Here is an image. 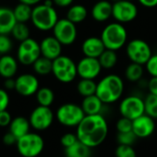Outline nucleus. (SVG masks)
<instances>
[{
	"instance_id": "obj_1",
	"label": "nucleus",
	"mask_w": 157,
	"mask_h": 157,
	"mask_svg": "<svg viewBox=\"0 0 157 157\" xmlns=\"http://www.w3.org/2000/svg\"><path fill=\"white\" fill-rule=\"evenodd\" d=\"M78 141L91 149L101 145L109 134V124L103 114L86 115L76 127Z\"/></svg>"
},
{
	"instance_id": "obj_2",
	"label": "nucleus",
	"mask_w": 157,
	"mask_h": 157,
	"mask_svg": "<svg viewBox=\"0 0 157 157\" xmlns=\"http://www.w3.org/2000/svg\"><path fill=\"white\" fill-rule=\"evenodd\" d=\"M124 92L123 79L115 74H110L101 78L97 83L96 95L105 105L119 101Z\"/></svg>"
},
{
	"instance_id": "obj_3",
	"label": "nucleus",
	"mask_w": 157,
	"mask_h": 157,
	"mask_svg": "<svg viewBox=\"0 0 157 157\" xmlns=\"http://www.w3.org/2000/svg\"><path fill=\"white\" fill-rule=\"evenodd\" d=\"M100 39L105 48L111 51H119L127 44L128 32L123 24L112 22L108 24L102 30Z\"/></svg>"
},
{
	"instance_id": "obj_4",
	"label": "nucleus",
	"mask_w": 157,
	"mask_h": 157,
	"mask_svg": "<svg viewBox=\"0 0 157 157\" xmlns=\"http://www.w3.org/2000/svg\"><path fill=\"white\" fill-rule=\"evenodd\" d=\"M58 19L57 11L53 6L39 4L32 8L30 20L33 26L40 31H49L52 29Z\"/></svg>"
},
{
	"instance_id": "obj_5",
	"label": "nucleus",
	"mask_w": 157,
	"mask_h": 157,
	"mask_svg": "<svg viewBox=\"0 0 157 157\" xmlns=\"http://www.w3.org/2000/svg\"><path fill=\"white\" fill-rule=\"evenodd\" d=\"M44 146L43 137L32 132L19 138L16 144L17 153L22 157H38L43 152Z\"/></svg>"
},
{
	"instance_id": "obj_6",
	"label": "nucleus",
	"mask_w": 157,
	"mask_h": 157,
	"mask_svg": "<svg viewBox=\"0 0 157 157\" xmlns=\"http://www.w3.org/2000/svg\"><path fill=\"white\" fill-rule=\"evenodd\" d=\"M52 74L63 84L72 83L77 76L76 63L66 55H60L52 61Z\"/></svg>"
},
{
	"instance_id": "obj_7",
	"label": "nucleus",
	"mask_w": 157,
	"mask_h": 157,
	"mask_svg": "<svg viewBox=\"0 0 157 157\" xmlns=\"http://www.w3.org/2000/svg\"><path fill=\"white\" fill-rule=\"evenodd\" d=\"M86 114L81 108V105L75 103H64L61 105L55 113V119L57 121L68 128L77 127Z\"/></svg>"
},
{
	"instance_id": "obj_8",
	"label": "nucleus",
	"mask_w": 157,
	"mask_h": 157,
	"mask_svg": "<svg viewBox=\"0 0 157 157\" xmlns=\"http://www.w3.org/2000/svg\"><path fill=\"white\" fill-rule=\"evenodd\" d=\"M126 54L131 63L145 65L153 55L151 46L142 39H133L126 44Z\"/></svg>"
},
{
	"instance_id": "obj_9",
	"label": "nucleus",
	"mask_w": 157,
	"mask_h": 157,
	"mask_svg": "<svg viewBox=\"0 0 157 157\" xmlns=\"http://www.w3.org/2000/svg\"><path fill=\"white\" fill-rule=\"evenodd\" d=\"M119 111L121 117L133 121L145 114L144 99L136 95H130L121 99L119 105Z\"/></svg>"
},
{
	"instance_id": "obj_10",
	"label": "nucleus",
	"mask_w": 157,
	"mask_h": 157,
	"mask_svg": "<svg viewBox=\"0 0 157 157\" xmlns=\"http://www.w3.org/2000/svg\"><path fill=\"white\" fill-rule=\"evenodd\" d=\"M55 114L50 107L38 106L30 113L29 121L31 129L36 132H44L48 130L53 123Z\"/></svg>"
},
{
	"instance_id": "obj_11",
	"label": "nucleus",
	"mask_w": 157,
	"mask_h": 157,
	"mask_svg": "<svg viewBox=\"0 0 157 157\" xmlns=\"http://www.w3.org/2000/svg\"><path fill=\"white\" fill-rule=\"evenodd\" d=\"M52 32L53 37L56 38L63 46L72 45L77 38L76 25L66 17L58 19L52 29Z\"/></svg>"
},
{
	"instance_id": "obj_12",
	"label": "nucleus",
	"mask_w": 157,
	"mask_h": 157,
	"mask_svg": "<svg viewBox=\"0 0 157 157\" xmlns=\"http://www.w3.org/2000/svg\"><path fill=\"white\" fill-rule=\"evenodd\" d=\"M41 56L40 43L32 39L29 38L23 41H20L17 52V59L23 65H32L33 63Z\"/></svg>"
},
{
	"instance_id": "obj_13",
	"label": "nucleus",
	"mask_w": 157,
	"mask_h": 157,
	"mask_svg": "<svg viewBox=\"0 0 157 157\" xmlns=\"http://www.w3.org/2000/svg\"><path fill=\"white\" fill-rule=\"evenodd\" d=\"M138 16V7L132 1L120 0L112 4V17L121 24L133 21Z\"/></svg>"
},
{
	"instance_id": "obj_14",
	"label": "nucleus",
	"mask_w": 157,
	"mask_h": 157,
	"mask_svg": "<svg viewBox=\"0 0 157 157\" xmlns=\"http://www.w3.org/2000/svg\"><path fill=\"white\" fill-rule=\"evenodd\" d=\"M40 88V83L36 75L32 74H22L16 78V92L22 97H31Z\"/></svg>"
},
{
	"instance_id": "obj_15",
	"label": "nucleus",
	"mask_w": 157,
	"mask_h": 157,
	"mask_svg": "<svg viewBox=\"0 0 157 157\" xmlns=\"http://www.w3.org/2000/svg\"><path fill=\"white\" fill-rule=\"evenodd\" d=\"M77 75L82 79L95 80L101 73L102 67L98 59L91 57H83L76 64Z\"/></svg>"
},
{
	"instance_id": "obj_16",
	"label": "nucleus",
	"mask_w": 157,
	"mask_h": 157,
	"mask_svg": "<svg viewBox=\"0 0 157 157\" xmlns=\"http://www.w3.org/2000/svg\"><path fill=\"white\" fill-rule=\"evenodd\" d=\"M155 131V119L147 114H144L132 121V132L138 139H146L152 136Z\"/></svg>"
},
{
	"instance_id": "obj_17",
	"label": "nucleus",
	"mask_w": 157,
	"mask_h": 157,
	"mask_svg": "<svg viewBox=\"0 0 157 157\" xmlns=\"http://www.w3.org/2000/svg\"><path fill=\"white\" fill-rule=\"evenodd\" d=\"M40 48L41 56L46 57L52 61L62 55L63 45L53 36L44 38L40 43Z\"/></svg>"
},
{
	"instance_id": "obj_18",
	"label": "nucleus",
	"mask_w": 157,
	"mask_h": 157,
	"mask_svg": "<svg viewBox=\"0 0 157 157\" xmlns=\"http://www.w3.org/2000/svg\"><path fill=\"white\" fill-rule=\"evenodd\" d=\"M81 50L86 57L98 59L102 54V52L106 50V48L100 37L91 36L86 38L83 41Z\"/></svg>"
},
{
	"instance_id": "obj_19",
	"label": "nucleus",
	"mask_w": 157,
	"mask_h": 157,
	"mask_svg": "<svg viewBox=\"0 0 157 157\" xmlns=\"http://www.w3.org/2000/svg\"><path fill=\"white\" fill-rule=\"evenodd\" d=\"M92 17L98 22H105L112 17V4L108 0L97 2L91 10Z\"/></svg>"
},
{
	"instance_id": "obj_20",
	"label": "nucleus",
	"mask_w": 157,
	"mask_h": 157,
	"mask_svg": "<svg viewBox=\"0 0 157 157\" xmlns=\"http://www.w3.org/2000/svg\"><path fill=\"white\" fill-rule=\"evenodd\" d=\"M17 60L9 54L0 56V75L3 78L14 77L17 72Z\"/></svg>"
},
{
	"instance_id": "obj_21",
	"label": "nucleus",
	"mask_w": 157,
	"mask_h": 157,
	"mask_svg": "<svg viewBox=\"0 0 157 157\" xmlns=\"http://www.w3.org/2000/svg\"><path fill=\"white\" fill-rule=\"evenodd\" d=\"M105 104L100 100L97 95L83 98L81 108L86 115H96L102 114Z\"/></svg>"
},
{
	"instance_id": "obj_22",
	"label": "nucleus",
	"mask_w": 157,
	"mask_h": 157,
	"mask_svg": "<svg viewBox=\"0 0 157 157\" xmlns=\"http://www.w3.org/2000/svg\"><path fill=\"white\" fill-rule=\"evenodd\" d=\"M8 128H9L8 132H10L18 140L19 138H21L22 136L26 135L30 132L31 126L29 119L23 116H17L12 119Z\"/></svg>"
},
{
	"instance_id": "obj_23",
	"label": "nucleus",
	"mask_w": 157,
	"mask_h": 157,
	"mask_svg": "<svg viewBox=\"0 0 157 157\" xmlns=\"http://www.w3.org/2000/svg\"><path fill=\"white\" fill-rule=\"evenodd\" d=\"M17 20L13 9L6 6H0V34L11 33Z\"/></svg>"
},
{
	"instance_id": "obj_24",
	"label": "nucleus",
	"mask_w": 157,
	"mask_h": 157,
	"mask_svg": "<svg viewBox=\"0 0 157 157\" xmlns=\"http://www.w3.org/2000/svg\"><path fill=\"white\" fill-rule=\"evenodd\" d=\"M87 15L88 12L86 7L83 5L77 4V5H73L69 7L66 13V18L76 25L85 21L86 18L87 17Z\"/></svg>"
},
{
	"instance_id": "obj_25",
	"label": "nucleus",
	"mask_w": 157,
	"mask_h": 157,
	"mask_svg": "<svg viewBox=\"0 0 157 157\" xmlns=\"http://www.w3.org/2000/svg\"><path fill=\"white\" fill-rule=\"evenodd\" d=\"M65 157H91L92 149L77 141L72 146L64 149Z\"/></svg>"
},
{
	"instance_id": "obj_26",
	"label": "nucleus",
	"mask_w": 157,
	"mask_h": 157,
	"mask_svg": "<svg viewBox=\"0 0 157 157\" xmlns=\"http://www.w3.org/2000/svg\"><path fill=\"white\" fill-rule=\"evenodd\" d=\"M124 75L128 81L132 83H137L143 79V76L144 75V65L135 63H131L125 68Z\"/></svg>"
},
{
	"instance_id": "obj_27",
	"label": "nucleus",
	"mask_w": 157,
	"mask_h": 157,
	"mask_svg": "<svg viewBox=\"0 0 157 157\" xmlns=\"http://www.w3.org/2000/svg\"><path fill=\"white\" fill-rule=\"evenodd\" d=\"M35 95L38 104L43 107H51L55 99L54 92L52 91V89L47 86L40 87Z\"/></svg>"
},
{
	"instance_id": "obj_28",
	"label": "nucleus",
	"mask_w": 157,
	"mask_h": 157,
	"mask_svg": "<svg viewBox=\"0 0 157 157\" xmlns=\"http://www.w3.org/2000/svg\"><path fill=\"white\" fill-rule=\"evenodd\" d=\"M13 12H14V16H15L17 22L26 23L31 18L32 6L19 2V4L14 7Z\"/></svg>"
},
{
	"instance_id": "obj_29",
	"label": "nucleus",
	"mask_w": 157,
	"mask_h": 157,
	"mask_svg": "<svg viewBox=\"0 0 157 157\" xmlns=\"http://www.w3.org/2000/svg\"><path fill=\"white\" fill-rule=\"evenodd\" d=\"M33 71L39 75H48L52 71V61L40 56L32 64Z\"/></svg>"
},
{
	"instance_id": "obj_30",
	"label": "nucleus",
	"mask_w": 157,
	"mask_h": 157,
	"mask_svg": "<svg viewBox=\"0 0 157 157\" xmlns=\"http://www.w3.org/2000/svg\"><path fill=\"white\" fill-rule=\"evenodd\" d=\"M102 69L109 70L116 66L118 63V55L115 51L106 49L102 54L98 58Z\"/></svg>"
},
{
	"instance_id": "obj_31",
	"label": "nucleus",
	"mask_w": 157,
	"mask_h": 157,
	"mask_svg": "<svg viewBox=\"0 0 157 157\" xmlns=\"http://www.w3.org/2000/svg\"><path fill=\"white\" fill-rule=\"evenodd\" d=\"M77 92L83 98L96 95L97 91V83L92 79H82L77 83L76 86Z\"/></svg>"
},
{
	"instance_id": "obj_32",
	"label": "nucleus",
	"mask_w": 157,
	"mask_h": 157,
	"mask_svg": "<svg viewBox=\"0 0 157 157\" xmlns=\"http://www.w3.org/2000/svg\"><path fill=\"white\" fill-rule=\"evenodd\" d=\"M11 34L14 37V39H16L17 40L23 41L29 38L30 31L29 27L26 25V23L17 22L11 31Z\"/></svg>"
},
{
	"instance_id": "obj_33",
	"label": "nucleus",
	"mask_w": 157,
	"mask_h": 157,
	"mask_svg": "<svg viewBox=\"0 0 157 157\" xmlns=\"http://www.w3.org/2000/svg\"><path fill=\"white\" fill-rule=\"evenodd\" d=\"M144 106L145 114L154 119H157V96L149 93L144 98Z\"/></svg>"
},
{
	"instance_id": "obj_34",
	"label": "nucleus",
	"mask_w": 157,
	"mask_h": 157,
	"mask_svg": "<svg viewBox=\"0 0 157 157\" xmlns=\"http://www.w3.org/2000/svg\"><path fill=\"white\" fill-rule=\"evenodd\" d=\"M116 139H117L118 144L131 145V146H133L136 141L138 140L137 136L134 134L132 131L128 132H118Z\"/></svg>"
},
{
	"instance_id": "obj_35",
	"label": "nucleus",
	"mask_w": 157,
	"mask_h": 157,
	"mask_svg": "<svg viewBox=\"0 0 157 157\" xmlns=\"http://www.w3.org/2000/svg\"><path fill=\"white\" fill-rule=\"evenodd\" d=\"M115 156L116 157H137L136 151L133 146L131 145H122L118 144L115 149Z\"/></svg>"
},
{
	"instance_id": "obj_36",
	"label": "nucleus",
	"mask_w": 157,
	"mask_h": 157,
	"mask_svg": "<svg viewBox=\"0 0 157 157\" xmlns=\"http://www.w3.org/2000/svg\"><path fill=\"white\" fill-rule=\"evenodd\" d=\"M116 130L118 132H132V121L128 118H125V117L120 118L116 122Z\"/></svg>"
},
{
	"instance_id": "obj_37",
	"label": "nucleus",
	"mask_w": 157,
	"mask_h": 157,
	"mask_svg": "<svg viewBox=\"0 0 157 157\" xmlns=\"http://www.w3.org/2000/svg\"><path fill=\"white\" fill-rule=\"evenodd\" d=\"M12 47L13 43L11 39L6 34H0V54H8Z\"/></svg>"
},
{
	"instance_id": "obj_38",
	"label": "nucleus",
	"mask_w": 157,
	"mask_h": 157,
	"mask_svg": "<svg viewBox=\"0 0 157 157\" xmlns=\"http://www.w3.org/2000/svg\"><path fill=\"white\" fill-rule=\"evenodd\" d=\"M77 141H78V138L76 136V133H74V132H66V133L63 134L62 137H61V139H60L61 145L64 149L72 146Z\"/></svg>"
},
{
	"instance_id": "obj_39",
	"label": "nucleus",
	"mask_w": 157,
	"mask_h": 157,
	"mask_svg": "<svg viewBox=\"0 0 157 157\" xmlns=\"http://www.w3.org/2000/svg\"><path fill=\"white\" fill-rule=\"evenodd\" d=\"M145 70L151 77H157V53L153 54L145 63Z\"/></svg>"
},
{
	"instance_id": "obj_40",
	"label": "nucleus",
	"mask_w": 157,
	"mask_h": 157,
	"mask_svg": "<svg viewBox=\"0 0 157 157\" xmlns=\"http://www.w3.org/2000/svg\"><path fill=\"white\" fill-rule=\"evenodd\" d=\"M9 102L10 98L7 91L5 88H0V112L7 109Z\"/></svg>"
},
{
	"instance_id": "obj_41",
	"label": "nucleus",
	"mask_w": 157,
	"mask_h": 157,
	"mask_svg": "<svg viewBox=\"0 0 157 157\" xmlns=\"http://www.w3.org/2000/svg\"><path fill=\"white\" fill-rule=\"evenodd\" d=\"M12 116L7 110H4L0 112V127L6 128L8 127L11 121H12Z\"/></svg>"
},
{
	"instance_id": "obj_42",
	"label": "nucleus",
	"mask_w": 157,
	"mask_h": 157,
	"mask_svg": "<svg viewBox=\"0 0 157 157\" xmlns=\"http://www.w3.org/2000/svg\"><path fill=\"white\" fill-rule=\"evenodd\" d=\"M2 142H3V144H4L6 146H13V145H16V144H17V137L14 136L10 132H7L6 133H5V134L3 135Z\"/></svg>"
},
{
	"instance_id": "obj_43",
	"label": "nucleus",
	"mask_w": 157,
	"mask_h": 157,
	"mask_svg": "<svg viewBox=\"0 0 157 157\" xmlns=\"http://www.w3.org/2000/svg\"><path fill=\"white\" fill-rule=\"evenodd\" d=\"M147 89L150 94L157 96V77H151V79L148 81Z\"/></svg>"
},
{
	"instance_id": "obj_44",
	"label": "nucleus",
	"mask_w": 157,
	"mask_h": 157,
	"mask_svg": "<svg viewBox=\"0 0 157 157\" xmlns=\"http://www.w3.org/2000/svg\"><path fill=\"white\" fill-rule=\"evenodd\" d=\"M15 86H16V79H14L13 77L5 79V81H4V88L6 91L15 90Z\"/></svg>"
},
{
	"instance_id": "obj_45",
	"label": "nucleus",
	"mask_w": 157,
	"mask_h": 157,
	"mask_svg": "<svg viewBox=\"0 0 157 157\" xmlns=\"http://www.w3.org/2000/svg\"><path fill=\"white\" fill-rule=\"evenodd\" d=\"M54 5L59 6V7H67L71 6L74 0H52Z\"/></svg>"
},
{
	"instance_id": "obj_46",
	"label": "nucleus",
	"mask_w": 157,
	"mask_h": 157,
	"mask_svg": "<svg viewBox=\"0 0 157 157\" xmlns=\"http://www.w3.org/2000/svg\"><path fill=\"white\" fill-rule=\"evenodd\" d=\"M138 2L144 7L152 8L157 6V0H138Z\"/></svg>"
},
{
	"instance_id": "obj_47",
	"label": "nucleus",
	"mask_w": 157,
	"mask_h": 157,
	"mask_svg": "<svg viewBox=\"0 0 157 157\" xmlns=\"http://www.w3.org/2000/svg\"><path fill=\"white\" fill-rule=\"evenodd\" d=\"M20 3H24V4H27V5H29V6H37V5H39L40 2H41V0H18Z\"/></svg>"
},
{
	"instance_id": "obj_48",
	"label": "nucleus",
	"mask_w": 157,
	"mask_h": 157,
	"mask_svg": "<svg viewBox=\"0 0 157 157\" xmlns=\"http://www.w3.org/2000/svg\"><path fill=\"white\" fill-rule=\"evenodd\" d=\"M42 4H44L47 6H53V5H54V3H53L52 0H45Z\"/></svg>"
},
{
	"instance_id": "obj_49",
	"label": "nucleus",
	"mask_w": 157,
	"mask_h": 157,
	"mask_svg": "<svg viewBox=\"0 0 157 157\" xmlns=\"http://www.w3.org/2000/svg\"><path fill=\"white\" fill-rule=\"evenodd\" d=\"M111 1H112L113 3H115V2H118V1H120V0H111Z\"/></svg>"
},
{
	"instance_id": "obj_50",
	"label": "nucleus",
	"mask_w": 157,
	"mask_h": 157,
	"mask_svg": "<svg viewBox=\"0 0 157 157\" xmlns=\"http://www.w3.org/2000/svg\"><path fill=\"white\" fill-rule=\"evenodd\" d=\"M128 1H132V2H133V1H134V0H128Z\"/></svg>"
},
{
	"instance_id": "obj_51",
	"label": "nucleus",
	"mask_w": 157,
	"mask_h": 157,
	"mask_svg": "<svg viewBox=\"0 0 157 157\" xmlns=\"http://www.w3.org/2000/svg\"><path fill=\"white\" fill-rule=\"evenodd\" d=\"M0 55H1V54H0Z\"/></svg>"
}]
</instances>
